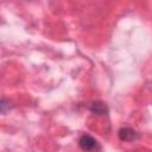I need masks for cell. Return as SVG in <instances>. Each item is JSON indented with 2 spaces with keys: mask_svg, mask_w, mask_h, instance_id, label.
Instances as JSON below:
<instances>
[{
  "mask_svg": "<svg viewBox=\"0 0 152 152\" xmlns=\"http://www.w3.org/2000/svg\"><path fill=\"white\" fill-rule=\"evenodd\" d=\"M78 145L83 151L87 152H94L100 150V144L97 142V140L89 134H82L78 139Z\"/></svg>",
  "mask_w": 152,
  "mask_h": 152,
  "instance_id": "6da1fadb",
  "label": "cell"
},
{
  "mask_svg": "<svg viewBox=\"0 0 152 152\" xmlns=\"http://www.w3.org/2000/svg\"><path fill=\"white\" fill-rule=\"evenodd\" d=\"M89 109L93 114H96V115H107V113H108V108H107L106 103L101 102V101L93 102L89 106Z\"/></svg>",
  "mask_w": 152,
  "mask_h": 152,
  "instance_id": "3957f363",
  "label": "cell"
},
{
  "mask_svg": "<svg viewBox=\"0 0 152 152\" xmlns=\"http://www.w3.org/2000/svg\"><path fill=\"white\" fill-rule=\"evenodd\" d=\"M118 134L122 141H134L139 138V134L137 133V131H134L131 127H121Z\"/></svg>",
  "mask_w": 152,
  "mask_h": 152,
  "instance_id": "7a4b0ae2",
  "label": "cell"
},
{
  "mask_svg": "<svg viewBox=\"0 0 152 152\" xmlns=\"http://www.w3.org/2000/svg\"><path fill=\"white\" fill-rule=\"evenodd\" d=\"M7 109H8V110L11 109L10 101H8V100H6V99H2V100H1V113H2V114H6Z\"/></svg>",
  "mask_w": 152,
  "mask_h": 152,
  "instance_id": "277c9868",
  "label": "cell"
}]
</instances>
